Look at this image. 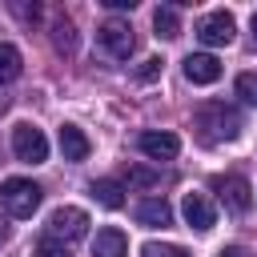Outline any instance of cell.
I'll list each match as a JSON object with an SVG mask.
<instances>
[{"label":"cell","instance_id":"cell-12","mask_svg":"<svg viewBox=\"0 0 257 257\" xmlns=\"http://www.w3.org/2000/svg\"><path fill=\"white\" fill-rule=\"evenodd\" d=\"M60 153H64V161H84V157L92 153L84 128H76V124H60Z\"/></svg>","mask_w":257,"mask_h":257},{"label":"cell","instance_id":"cell-17","mask_svg":"<svg viewBox=\"0 0 257 257\" xmlns=\"http://www.w3.org/2000/svg\"><path fill=\"white\" fill-rule=\"evenodd\" d=\"M153 28H157V36H165V40L181 36V16H177V8H173V4H161V8L153 12Z\"/></svg>","mask_w":257,"mask_h":257},{"label":"cell","instance_id":"cell-4","mask_svg":"<svg viewBox=\"0 0 257 257\" xmlns=\"http://www.w3.org/2000/svg\"><path fill=\"white\" fill-rule=\"evenodd\" d=\"M88 233V213L84 209H76V205H60V209H52V217H48V237L52 241H76V237H84Z\"/></svg>","mask_w":257,"mask_h":257},{"label":"cell","instance_id":"cell-16","mask_svg":"<svg viewBox=\"0 0 257 257\" xmlns=\"http://www.w3.org/2000/svg\"><path fill=\"white\" fill-rule=\"evenodd\" d=\"M20 72H24V56H20V48L8 44V40H0V84H12Z\"/></svg>","mask_w":257,"mask_h":257},{"label":"cell","instance_id":"cell-2","mask_svg":"<svg viewBox=\"0 0 257 257\" xmlns=\"http://www.w3.org/2000/svg\"><path fill=\"white\" fill-rule=\"evenodd\" d=\"M0 201H4V209L12 213V217H32L36 209H40V185L36 181H28V177H8L4 185H0Z\"/></svg>","mask_w":257,"mask_h":257},{"label":"cell","instance_id":"cell-11","mask_svg":"<svg viewBox=\"0 0 257 257\" xmlns=\"http://www.w3.org/2000/svg\"><path fill=\"white\" fill-rule=\"evenodd\" d=\"M185 76L193 84H213L221 76V60L213 52H193V56H185Z\"/></svg>","mask_w":257,"mask_h":257},{"label":"cell","instance_id":"cell-6","mask_svg":"<svg viewBox=\"0 0 257 257\" xmlns=\"http://www.w3.org/2000/svg\"><path fill=\"white\" fill-rule=\"evenodd\" d=\"M213 193L225 201V209H233V213H249V205H253V189H249V181L241 177V173H225V177H213Z\"/></svg>","mask_w":257,"mask_h":257},{"label":"cell","instance_id":"cell-14","mask_svg":"<svg viewBox=\"0 0 257 257\" xmlns=\"http://www.w3.org/2000/svg\"><path fill=\"white\" fill-rule=\"evenodd\" d=\"M88 193H92V197H96V205H104V209H120V205H124V189H120V181H112V177L92 181V185H88Z\"/></svg>","mask_w":257,"mask_h":257},{"label":"cell","instance_id":"cell-20","mask_svg":"<svg viewBox=\"0 0 257 257\" xmlns=\"http://www.w3.org/2000/svg\"><path fill=\"white\" fill-rule=\"evenodd\" d=\"M141 257H189L181 245H165V241H149L145 249H141Z\"/></svg>","mask_w":257,"mask_h":257},{"label":"cell","instance_id":"cell-22","mask_svg":"<svg viewBox=\"0 0 257 257\" xmlns=\"http://www.w3.org/2000/svg\"><path fill=\"white\" fill-rule=\"evenodd\" d=\"M161 64H165V60H157V56H153V60H145V64L137 68V80H145V84H149V80H157V76H161Z\"/></svg>","mask_w":257,"mask_h":257},{"label":"cell","instance_id":"cell-5","mask_svg":"<svg viewBox=\"0 0 257 257\" xmlns=\"http://www.w3.org/2000/svg\"><path fill=\"white\" fill-rule=\"evenodd\" d=\"M12 153L24 165H44L48 161V141H44V133L36 124H16L12 128Z\"/></svg>","mask_w":257,"mask_h":257},{"label":"cell","instance_id":"cell-15","mask_svg":"<svg viewBox=\"0 0 257 257\" xmlns=\"http://www.w3.org/2000/svg\"><path fill=\"white\" fill-rule=\"evenodd\" d=\"M52 44H56V52H64V56L76 52V28H72V20H68L64 12L52 16Z\"/></svg>","mask_w":257,"mask_h":257},{"label":"cell","instance_id":"cell-8","mask_svg":"<svg viewBox=\"0 0 257 257\" xmlns=\"http://www.w3.org/2000/svg\"><path fill=\"white\" fill-rule=\"evenodd\" d=\"M181 213H185L189 229H197V233H209V229L217 225V209H213V201H209L205 193H185Z\"/></svg>","mask_w":257,"mask_h":257},{"label":"cell","instance_id":"cell-10","mask_svg":"<svg viewBox=\"0 0 257 257\" xmlns=\"http://www.w3.org/2000/svg\"><path fill=\"white\" fill-rule=\"evenodd\" d=\"M133 217H137V225H145V229H165V225L173 221V209H169L165 197H145V201L133 205Z\"/></svg>","mask_w":257,"mask_h":257},{"label":"cell","instance_id":"cell-26","mask_svg":"<svg viewBox=\"0 0 257 257\" xmlns=\"http://www.w3.org/2000/svg\"><path fill=\"white\" fill-rule=\"evenodd\" d=\"M253 40H257V12H253Z\"/></svg>","mask_w":257,"mask_h":257},{"label":"cell","instance_id":"cell-24","mask_svg":"<svg viewBox=\"0 0 257 257\" xmlns=\"http://www.w3.org/2000/svg\"><path fill=\"white\" fill-rule=\"evenodd\" d=\"M104 8H112V12H124V8H128V12H133L137 0H104Z\"/></svg>","mask_w":257,"mask_h":257},{"label":"cell","instance_id":"cell-7","mask_svg":"<svg viewBox=\"0 0 257 257\" xmlns=\"http://www.w3.org/2000/svg\"><path fill=\"white\" fill-rule=\"evenodd\" d=\"M233 32H237V20H233L225 8H217V12L201 16V24H197V40H201V44H209V48L229 44V40H233Z\"/></svg>","mask_w":257,"mask_h":257},{"label":"cell","instance_id":"cell-1","mask_svg":"<svg viewBox=\"0 0 257 257\" xmlns=\"http://www.w3.org/2000/svg\"><path fill=\"white\" fill-rule=\"evenodd\" d=\"M197 128H201V141H205V145L237 141V137H241V116H237V108L213 100V104L197 108Z\"/></svg>","mask_w":257,"mask_h":257},{"label":"cell","instance_id":"cell-13","mask_svg":"<svg viewBox=\"0 0 257 257\" xmlns=\"http://www.w3.org/2000/svg\"><path fill=\"white\" fill-rule=\"evenodd\" d=\"M92 257H128V241L120 229H96L92 237Z\"/></svg>","mask_w":257,"mask_h":257},{"label":"cell","instance_id":"cell-21","mask_svg":"<svg viewBox=\"0 0 257 257\" xmlns=\"http://www.w3.org/2000/svg\"><path fill=\"white\" fill-rule=\"evenodd\" d=\"M32 257H72V253H68V245H60V241H52V237H44V241H36V249H32Z\"/></svg>","mask_w":257,"mask_h":257},{"label":"cell","instance_id":"cell-9","mask_svg":"<svg viewBox=\"0 0 257 257\" xmlns=\"http://www.w3.org/2000/svg\"><path fill=\"white\" fill-rule=\"evenodd\" d=\"M137 149H141L145 157H153V161H173V157L181 153V137H177V133H157V128H149V133L137 137Z\"/></svg>","mask_w":257,"mask_h":257},{"label":"cell","instance_id":"cell-25","mask_svg":"<svg viewBox=\"0 0 257 257\" xmlns=\"http://www.w3.org/2000/svg\"><path fill=\"white\" fill-rule=\"evenodd\" d=\"M217 257H249V249H241V245H229V249H221Z\"/></svg>","mask_w":257,"mask_h":257},{"label":"cell","instance_id":"cell-3","mask_svg":"<svg viewBox=\"0 0 257 257\" xmlns=\"http://www.w3.org/2000/svg\"><path fill=\"white\" fill-rule=\"evenodd\" d=\"M96 44H100L104 56H112V60H128V56L137 52L133 24H128V20H104V24L96 28Z\"/></svg>","mask_w":257,"mask_h":257},{"label":"cell","instance_id":"cell-18","mask_svg":"<svg viewBox=\"0 0 257 257\" xmlns=\"http://www.w3.org/2000/svg\"><path fill=\"white\" fill-rule=\"evenodd\" d=\"M124 181L137 185V189H153V185L161 181V173H157V169H145V165H133V169H124Z\"/></svg>","mask_w":257,"mask_h":257},{"label":"cell","instance_id":"cell-23","mask_svg":"<svg viewBox=\"0 0 257 257\" xmlns=\"http://www.w3.org/2000/svg\"><path fill=\"white\" fill-rule=\"evenodd\" d=\"M12 8H16V16H20V20H28V24H36V20H40V8H36V4H32V8H28V4H12Z\"/></svg>","mask_w":257,"mask_h":257},{"label":"cell","instance_id":"cell-19","mask_svg":"<svg viewBox=\"0 0 257 257\" xmlns=\"http://www.w3.org/2000/svg\"><path fill=\"white\" fill-rule=\"evenodd\" d=\"M237 96L245 104H257V72H241L237 76Z\"/></svg>","mask_w":257,"mask_h":257}]
</instances>
